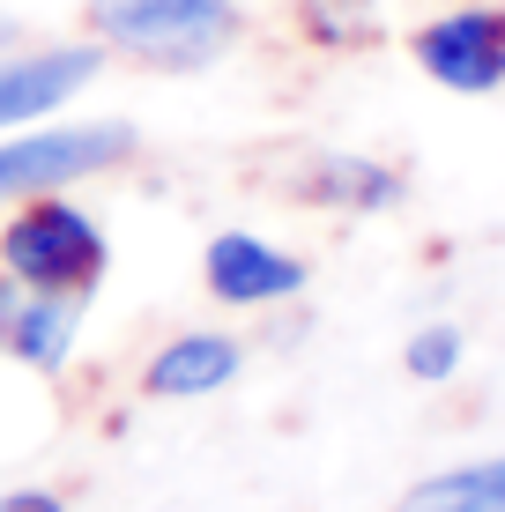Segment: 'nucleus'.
<instances>
[{
  "label": "nucleus",
  "instance_id": "1",
  "mask_svg": "<svg viewBox=\"0 0 505 512\" xmlns=\"http://www.w3.org/2000/svg\"><path fill=\"white\" fill-rule=\"evenodd\" d=\"M82 23L97 45L127 52L134 67L186 75V67L223 60L246 15H238V0H82Z\"/></svg>",
  "mask_w": 505,
  "mask_h": 512
},
{
  "label": "nucleus",
  "instance_id": "2",
  "mask_svg": "<svg viewBox=\"0 0 505 512\" xmlns=\"http://www.w3.org/2000/svg\"><path fill=\"white\" fill-rule=\"evenodd\" d=\"M104 268H112V245L75 201L60 193H30L23 208L8 216L0 231V275L30 282V290H52V297H90Z\"/></svg>",
  "mask_w": 505,
  "mask_h": 512
},
{
  "label": "nucleus",
  "instance_id": "3",
  "mask_svg": "<svg viewBox=\"0 0 505 512\" xmlns=\"http://www.w3.org/2000/svg\"><path fill=\"white\" fill-rule=\"evenodd\" d=\"M134 156V127L119 119H90V127H52V134H23L0 141V201H30V193H60L75 179L127 164Z\"/></svg>",
  "mask_w": 505,
  "mask_h": 512
},
{
  "label": "nucleus",
  "instance_id": "4",
  "mask_svg": "<svg viewBox=\"0 0 505 512\" xmlns=\"http://www.w3.org/2000/svg\"><path fill=\"white\" fill-rule=\"evenodd\" d=\"M409 52H416V67H424L439 90L491 97V90H505V8H498V0L454 8V15H439V23L416 30Z\"/></svg>",
  "mask_w": 505,
  "mask_h": 512
},
{
  "label": "nucleus",
  "instance_id": "5",
  "mask_svg": "<svg viewBox=\"0 0 505 512\" xmlns=\"http://www.w3.org/2000/svg\"><path fill=\"white\" fill-rule=\"evenodd\" d=\"M201 282L223 305H283V297L305 290V260L268 245V238H253V231H223L201 253Z\"/></svg>",
  "mask_w": 505,
  "mask_h": 512
},
{
  "label": "nucleus",
  "instance_id": "6",
  "mask_svg": "<svg viewBox=\"0 0 505 512\" xmlns=\"http://www.w3.org/2000/svg\"><path fill=\"white\" fill-rule=\"evenodd\" d=\"M104 67V45H52V52H15L0 60V127H23L38 112H60L75 90H90Z\"/></svg>",
  "mask_w": 505,
  "mask_h": 512
},
{
  "label": "nucleus",
  "instance_id": "7",
  "mask_svg": "<svg viewBox=\"0 0 505 512\" xmlns=\"http://www.w3.org/2000/svg\"><path fill=\"white\" fill-rule=\"evenodd\" d=\"M82 334V297H52V290H30V282L0 275V349L38 372H60L67 349Z\"/></svg>",
  "mask_w": 505,
  "mask_h": 512
},
{
  "label": "nucleus",
  "instance_id": "8",
  "mask_svg": "<svg viewBox=\"0 0 505 512\" xmlns=\"http://www.w3.org/2000/svg\"><path fill=\"white\" fill-rule=\"evenodd\" d=\"M238 364H246V357H238L231 334H179V342H164V349L149 357L142 394H156V401H194V394L231 386Z\"/></svg>",
  "mask_w": 505,
  "mask_h": 512
},
{
  "label": "nucleus",
  "instance_id": "9",
  "mask_svg": "<svg viewBox=\"0 0 505 512\" xmlns=\"http://www.w3.org/2000/svg\"><path fill=\"white\" fill-rule=\"evenodd\" d=\"M305 201L320 208H350V216H379V208L402 201V171L372 164V156H320V164L298 179Z\"/></svg>",
  "mask_w": 505,
  "mask_h": 512
},
{
  "label": "nucleus",
  "instance_id": "10",
  "mask_svg": "<svg viewBox=\"0 0 505 512\" xmlns=\"http://www.w3.org/2000/svg\"><path fill=\"white\" fill-rule=\"evenodd\" d=\"M394 512H505V461H468V468L424 475Z\"/></svg>",
  "mask_w": 505,
  "mask_h": 512
},
{
  "label": "nucleus",
  "instance_id": "11",
  "mask_svg": "<svg viewBox=\"0 0 505 512\" xmlns=\"http://www.w3.org/2000/svg\"><path fill=\"white\" fill-rule=\"evenodd\" d=\"M409 379H424V386H439V379H454L461 372V327H424L409 342Z\"/></svg>",
  "mask_w": 505,
  "mask_h": 512
},
{
  "label": "nucleus",
  "instance_id": "12",
  "mask_svg": "<svg viewBox=\"0 0 505 512\" xmlns=\"http://www.w3.org/2000/svg\"><path fill=\"white\" fill-rule=\"evenodd\" d=\"M305 23H312V38H327V45H372L379 38L372 8H357V0H342V15H335V0H305Z\"/></svg>",
  "mask_w": 505,
  "mask_h": 512
},
{
  "label": "nucleus",
  "instance_id": "13",
  "mask_svg": "<svg viewBox=\"0 0 505 512\" xmlns=\"http://www.w3.org/2000/svg\"><path fill=\"white\" fill-rule=\"evenodd\" d=\"M0 512H67V505L52 498V490H8V498H0Z\"/></svg>",
  "mask_w": 505,
  "mask_h": 512
},
{
  "label": "nucleus",
  "instance_id": "14",
  "mask_svg": "<svg viewBox=\"0 0 505 512\" xmlns=\"http://www.w3.org/2000/svg\"><path fill=\"white\" fill-rule=\"evenodd\" d=\"M0 45H8V23H0Z\"/></svg>",
  "mask_w": 505,
  "mask_h": 512
}]
</instances>
